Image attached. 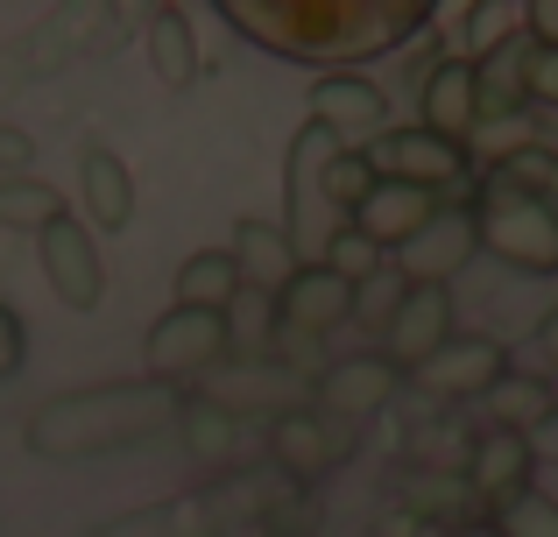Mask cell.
<instances>
[{"label": "cell", "instance_id": "cell-1", "mask_svg": "<svg viewBox=\"0 0 558 537\" xmlns=\"http://www.w3.org/2000/svg\"><path fill=\"white\" fill-rule=\"evenodd\" d=\"M219 22L290 64L354 71L381 50H403L432 14L417 0H219Z\"/></svg>", "mask_w": 558, "mask_h": 537}, {"label": "cell", "instance_id": "cell-2", "mask_svg": "<svg viewBox=\"0 0 558 537\" xmlns=\"http://www.w3.org/2000/svg\"><path fill=\"white\" fill-rule=\"evenodd\" d=\"M184 396L163 382H93V389H64V396L36 403L22 425V446L36 460H99V453H128L149 446L163 431H178Z\"/></svg>", "mask_w": 558, "mask_h": 537}, {"label": "cell", "instance_id": "cell-3", "mask_svg": "<svg viewBox=\"0 0 558 537\" xmlns=\"http://www.w3.org/2000/svg\"><path fill=\"white\" fill-rule=\"evenodd\" d=\"M298 481L283 474H241V481H219V488H191V496H170V502H149V510H121L107 524H93V537H241V530H262L269 510L290 496Z\"/></svg>", "mask_w": 558, "mask_h": 537}, {"label": "cell", "instance_id": "cell-4", "mask_svg": "<svg viewBox=\"0 0 558 537\" xmlns=\"http://www.w3.org/2000/svg\"><path fill=\"white\" fill-rule=\"evenodd\" d=\"M474 227H481V248L495 263H509L517 276H558V206L551 198L488 178V192L474 206Z\"/></svg>", "mask_w": 558, "mask_h": 537}, {"label": "cell", "instance_id": "cell-5", "mask_svg": "<svg viewBox=\"0 0 558 537\" xmlns=\"http://www.w3.org/2000/svg\"><path fill=\"white\" fill-rule=\"evenodd\" d=\"M332 156H340V142L318 121H304L298 142H290V163H283V234H290V248H298V263H326V241L347 227L340 212H332V192H326Z\"/></svg>", "mask_w": 558, "mask_h": 537}, {"label": "cell", "instance_id": "cell-6", "mask_svg": "<svg viewBox=\"0 0 558 537\" xmlns=\"http://www.w3.org/2000/svg\"><path fill=\"white\" fill-rule=\"evenodd\" d=\"M198 403H213V411L227 417H283V411H304L312 403V375L298 368V361L283 354H262V361H219L213 375H198Z\"/></svg>", "mask_w": 558, "mask_h": 537}, {"label": "cell", "instance_id": "cell-7", "mask_svg": "<svg viewBox=\"0 0 558 537\" xmlns=\"http://www.w3.org/2000/svg\"><path fill=\"white\" fill-rule=\"evenodd\" d=\"M227 354H233L227 312H191V304H170V312L142 332V368H149V382H163V389L191 382V375H213Z\"/></svg>", "mask_w": 558, "mask_h": 537}, {"label": "cell", "instance_id": "cell-8", "mask_svg": "<svg viewBox=\"0 0 558 537\" xmlns=\"http://www.w3.org/2000/svg\"><path fill=\"white\" fill-rule=\"evenodd\" d=\"M354 425H340V417H326L318 403H304V411H283L269 417V467L283 474V481H326L340 460H354Z\"/></svg>", "mask_w": 558, "mask_h": 537}, {"label": "cell", "instance_id": "cell-9", "mask_svg": "<svg viewBox=\"0 0 558 537\" xmlns=\"http://www.w3.org/2000/svg\"><path fill=\"white\" fill-rule=\"evenodd\" d=\"M36 263H43V283L57 290L64 312H99V297H107V263H99V234L78 212H57L36 234Z\"/></svg>", "mask_w": 558, "mask_h": 537}, {"label": "cell", "instance_id": "cell-10", "mask_svg": "<svg viewBox=\"0 0 558 537\" xmlns=\"http://www.w3.org/2000/svg\"><path fill=\"white\" fill-rule=\"evenodd\" d=\"M502 375H509V346L495 340V332H452L410 382H417L424 396H438V403H481Z\"/></svg>", "mask_w": 558, "mask_h": 537}, {"label": "cell", "instance_id": "cell-11", "mask_svg": "<svg viewBox=\"0 0 558 537\" xmlns=\"http://www.w3.org/2000/svg\"><path fill=\"white\" fill-rule=\"evenodd\" d=\"M368 163H375V178L417 184V192H432V198L446 192V184L466 178V149H460V142H438L432 127H389V135H375Z\"/></svg>", "mask_w": 558, "mask_h": 537}, {"label": "cell", "instance_id": "cell-12", "mask_svg": "<svg viewBox=\"0 0 558 537\" xmlns=\"http://www.w3.org/2000/svg\"><path fill=\"white\" fill-rule=\"evenodd\" d=\"M481 255V227H474V206H438L432 220L417 227L410 248H396V269L403 283H432V290H452V276Z\"/></svg>", "mask_w": 558, "mask_h": 537}, {"label": "cell", "instance_id": "cell-13", "mask_svg": "<svg viewBox=\"0 0 558 537\" xmlns=\"http://www.w3.org/2000/svg\"><path fill=\"white\" fill-rule=\"evenodd\" d=\"M452 318H460V312H452V290L410 283L403 304H396V318L381 326V361H389L396 375H417L424 361L452 340Z\"/></svg>", "mask_w": 558, "mask_h": 537}, {"label": "cell", "instance_id": "cell-14", "mask_svg": "<svg viewBox=\"0 0 558 537\" xmlns=\"http://www.w3.org/2000/svg\"><path fill=\"white\" fill-rule=\"evenodd\" d=\"M389 93H381L375 78H361V71H318V85H312V121L326 127L332 142H375V135H389Z\"/></svg>", "mask_w": 558, "mask_h": 537}, {"label": "cell", "instance_id": "cell-15", "mask_svg": "<svg viewBox=\"0 0 558 537\" xmlns=\"http://www.w3.org/2000/svg\"><path fill=\"white\" fill-rule=\"evenodd\" d=\"M276 326H283L290 340H326V332L354 326V283H340L326 263H304L276 290Z\"/></svg>", "mask_w": 558, "mask_h": 537}, {"label": "cell", "instance_id": "cell-16", "mask_svg": "<svg viewBox=\"0 0 558 537\" xmlns=\"http://www.w3.org/2000/svg\"><path fill=\"white\" fill-rule=\"evenodd\" d=\"M396 389H403V375H396L381 354H347V361H332V368L312 375V403L326 417H340V425H361V417L389 411Z\"/></svg>", "mask_w": 558, "mask_h": 537}, {"label": "cell", "instance_id": "cell-17", "mask_svg": "<svg viewBox=\"0 0 558 537\" xmlns=\"http://www.w3.org/2000/svg\"><path fill=\"white\" fill-rule=\"evenodd\" d=\"M531 474H537V453L523 431H474V453H466V488H474V502H517L531 496Z\"/></svg>", "mask_w": 558, "mask_h": 537}, {"label": "cell", "instance_id": "cell-18", "mask_svg": "<svg viewBox=\"0 0 558 537\" xmlns=\"http://www.w3.org/2000/svg\"><path fill=\"white\" fill-rule=\"evenodd\" d=\"M417 127H432L438 142H460L481 127L474 113V57H438L432 71H424V93H417Z\"/></svg>", "mask_w": 558, "mask_h": 537}, {"label": "cell", "instance_id": "cell-19", "mask_svg": "<svg viewBox=\"0 0 558 537\" xmlns=\"http://www.w3.org/2000/svg\"><path fill=\"white\" fill-rule=\"evenodd\" d=\"M438 212V198L432 192H417V184H389L381 178L368 198H361V212L347 227H354V234H368L381 255H396V248H410V241H417V227L432 220Z\"/></svg>", "mask_w": 558, "mask_h": 537}, {"label": "cell", "instance_id": "cell-20", "mask_svg": "<svg viewBox=\"0 0 558 537\" xmlns=\"http://www.w3.org/2000/svg\"><path fill=\"white\" fill-rule=\"evenodd\" d=\"M78 192H85V227H93V234H121V227L135 220V178H128V163L107 142H93V149L78 156Z\"/></svg>", "mask_w": 558, "mask_h": 537}, {"label": "cell", "instance_id": "cell-21", "mask_svg": "<svg viewBox=\"0 0 558 537\" xmlns=\"http://www.w3.org/2000/svg\"><path fill=\"white\" fill-rule=\"evenodd\" d=\"M227 255H233V269H241V283H255L262 297H276V290L304 269L298 248H290V234H283V227H269V220H241V227H233V241H227Z\"/></svg>", "mask_w": 558, "mask_h": 537}, {"label": "cell", "instance_id": "cell-22", "mask_svg": "<svg viewBox=\"0 0 558 537\" xmlns=\"http://www.w3.org/2000/svg\"><path fill=\"white\" fill-rule=\"evenodd\" d=\"M149 71L163 93H191L205 78V50L191 36V14L184 8H156L149 14Z\"/></svg>", "mask_w": 558, "mask_h": 537}, {"label": "cell", "instance_id": "cell-23", "mask_svg": "<svg viewBox=\"0 0 558 537\" xmlns=\"http://www.w3.org/2000/svg\"><path fill=\"white\" fill-rule=\"evenodd\" d=\"M481 403H488V431H523V439H531L537 425H551V411H558L545 375H517V368H509Z\"/></svg>", "mask_w": 558, "mask_h": 537}, {"label": "cell", "instance_id": "cell-24", "mask_svg": "<svg viewBox=\"0 0 558 537\" xmlns=\"http://www.w3.org/2000/svg\"><path fill=\"white\" fill-rule=\"evenodd\" d=\"M241 269H233V255L227 248H198V255H184V269H178V304H191V312H233L241 304Z\"/></svg>", "mask_w": 558, "mask_h": 537}, {"label": "cell", "instance_id": "cell-25", "mask_svg": "<svg viewBox=\"0 0 558 537\" xmlns=\"http://www.w3.org/2000/svg\"><path fill=\"white\" fill-rule=\"evenodd\" d=\"M178 431H184V453L198 460V467H219V460H233V446H241V417L213 411V403H198V396L178 411Z\"/></svg>", "mask_w": 558, "mask_h": 537}, {"label": "cell", "instance_id": "cell-26", "mask_svg": "<svg viewBox=\"0 0 558 537\" xmlns=\"http://www.w3.org/2000/svg\"><path fill=\"white\" fill-rule=\"evenodd\" d=\"M466 453H474V431L466 425H417L410 431V467L417 474H446V481H466Z\"/></svg>", "mask_w": 558, "mask_h": 537}, {"label": "cell", "instance_id": "cell-27", "mask_svg": "<svg viewBox=\"0 0 558 537\" xmlns=\"http://www.w3.org/2000/svg\"><path fill=\"white\" fill-rule=\"evenodd\" d=\"M57 212H64V198H57L43 178H8L0 184V227H8V234H43Z\"/></svg>", "mask_w": 558, "mask_h": 537}, {"label": "cell", "instance_id": "cell-28", "mask_svg": "<svg viewBox=\"0 0 558 537\" xmlns=\"http://www.w3.org/2000/svg\"><path fill=\"white\" fill-rule=\"evenodd\" d=\"M403 510H410V516H424V524H452V530H466L460 516L474 510V488H466V481H446V474H417V481H410V496H403Z\"/></svg>", "mask_w": 558, "mask_h": 537}, {"label": "cell", "instance_id": "cell-29", "mask_svg": "<svg viewBox=\"0 0 558 537\" xmlns=\"http://www.w3.org/2000/svg\"><path fill=\"white\" fill-rule=\"evenodd\" d=\"M375 184H381V178H375L368 149H347V142H340V156L326 163V192H332V212H340V220H354V212H361V198H368Z\"/></svg>", "mask_w": 558, "mask_h": 537}, {"label": "cell", "instance_id": "cell-30", "mask_svg": "<svg viewBox=\"0 0 558 537\" xmlns=\"http://www.w3.org/2000/svg\"><path fill=\"white\" fill-rule=\"evenodd\" d=\"M326 269L340 276V283H354V290H361L368 276H381L389 263H381V248H375L368 234H354V227H340V234L326 241Z\"/></svg>", "mask_w": 558, "mask_h": 537}, {"label": "cell", "instance_id": "cell-31", "mask_svg": "<svg viewBox=\"0 0 558 537\" xmlns=\"http://www.w3.org/2000/svg\"><path fill=\"white\" fill-rule=\"evenodd\" d=\"M495 537H558V502L551 496H517L495 510Z\"/></svg>", "mask_w": 558, "mask_h": 537}, {"label": "cell", "instance_id": "cell-32", "mask_svg": "<svg viewBox=\"0 0 558 537\" xmlns=\"http://www.w3.org/2000/svg\"><path fill=\"white\" fill-rule=\"evenodd\" d=\"M403 290H410V283H403V269H396V263L381 269V276H368V283L354 290V326H375V332H381V326L396 318V304H403Z\"/></svg>", "mask_w": 558, "mask_h": 537}, {"label": "cell", "instance_id": "cell-33", "mask_svg": "<svg viewBox=\"0 0 558 537\" xmlns=\"http://www.w3.org/2000/svg\"><path fill=\"white\" fill-rule=\"evenodd\" d=\"M523 99L531 107H558V42H531V57H523Z\"/></svg>", "mask_w": 558, "mask_h": 537}, {"label": "cell", "instance_id": "cell-34", "mask_svg": "<svg viewBox=\"0 0 558 537\" xmlns=\"http://www.w3.org/2000/svg\"><path fill=\"white\" fill-rule=\"evenodd\" d=\"M8 178H36V135L0 121V184Z\"/></svg>", "mask_w": 558, "mask_h": 537}, {"label": "cell", "instance_id": "cell-35", "mask_svg": "<svg viewBox=\"0 0 558 537\" xmlns=\"http://www.w3.org/2000/svg\"><path fill=\"white\" fill-rule=\"evenodd\" d=\"M509 22H523V14L517 8H466V42H474V50H495L502 36H517Z\"/></svg>", "mask_w": 558, "mask_h": 537}, {"label": "cell", "instance_id": "cell-36", "mask_svg": "<svg viewBox=\"0 0 558 537\" xmlns=\"http://www.w3.org/2000/svg\"><path fill=\"white\" fill-rule=\"evenodd\" d=\"M22 354H28V332H22V318H14V304H0V382L22 375Z\"/></svg>", "mask_w": 558, "mask_h": 537}, {"label": "cell", "instance_id": "cell-37", "mask_svg": "<svg viewBox=\"0 0 558 537\" xmlns=\"http://www.w3.org/2000/svg\"><path fill=\"white\" fill-rule=\"evenodd\" d=\"M523 36H531V42H558V0H531V8H523Z\"/></svg>", "mask_w": 558, "mask_h": 537}, {"label": "cell", "instance_id": "cell-38", "mask_svg": "<svg viewBox=\"0 0 558 537\" xmlns=\"http://www.w3.org/2000/svg\"><path fill=\"white\" fill-rule=\"evenodd\" d=\"M389 537H466V530H452V524H424V516L396 510V516H389Z\"/></svg>", "mask_w": 558, "mask_h": 537}, {"label": "cell", "instance_id": "cell-39", "mask_svg": "<svg viewBox=\"0 0 558 537\" xmlns=\"http://www.w3.org/2000/svg\"><path fill=\"white\" fill-rule=\"evenodd\" d=\"M537 354H545L551 368H558V304H551L545 318H537Z\"/></svg>", "mask_w": 558, "mask_h": 537}, {"label": "cell", "instance_id": "cell-40", "mask_svg": "<svg viewBox=\"0 0 558 537\" xmlns=\"http://www.w3.org/2000/svg\"><path fill=\"white\" fill-rule=\"evenodd\" d=\"M537 431H545V439H531V453H551L558 460V411H551V425H537Z\"/></svg>", "mask_w": 558, "mask_h": 537}, {"label": "cell", "instance_id": "cell-41", "mask_svg": "<svg viewBox=\"0 0 558 537\" xmlns=\"http://www.w3.org/2000/svg\"><path fill=\"white\" fill-rule=\"evenodd\" d=\"M241 537H276V530H241Z\"/></svg>", "mask_w": 558, "mask_h": 537}, {"label": "cell", "instance_id": "cell-42", "mask_svg": "<svg viewBox=\"0 0 558 537\" xmlns=\"http://www.w3.org/2000/svg\"><path fill=\"white\" fill-rule=\"evenodd\" d=\"M551 198H558V170H551Z\"/></svg>", "mask_w": 558, "mask_h": 537}, {"label": "cell", "instance_id": "cell-43", "mask_svg": "<svg viewBox=\"0 0 558 537\" xmlns=\"http://www.w3.org/2000/svg\"><path fill=\"white\" fill-rule=\"evenodd\" d=\"M466 537H495V530H466Z\"/></svg>", "mask_w": 558, "mask_h": 537}]
</instances>
